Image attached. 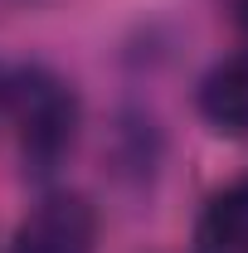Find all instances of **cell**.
Wrapping results in <instances>:
<instances>
[{
  "label": "cell",
  "mask_w": 248,
  "mask_h": 253,
  "mask_svg": "<svg viewBox=\"0 0 248 253\" xmlns=\"http://www.w3.org/2000/svg\"><path fill=\"white\" fill-rule=\"evenodd\" d=\"M0 107L20 126V151L34 166V175H49L78 136V93L44 63L10 68L0 83Z\"/></svg>",
  "instance_id": "6da1fadb"
},
{
  "label": "cell",
  "mask_w": 248,
  "mask_h": 253,
  "mask_svg": "<svg viewBox=\"0 0 248 253\" xmlns=\"http://www.w3.org/2000/svg\"><path fill=\"white\" fill-rule=\"evenodd\" d=\"M10 253H97V210L73 195H44L15 229Z\"/></svg>",
  "instance_id": "7a4b0ae2"
},
{
  "label": "cell",
  "mask_w": 248,
  "mask_h": 253,
  "mask_svg": "<svg viewBox=\"0 0 248 253\" xmlns=\"http://www.w3.org/2000/svg\"><path fill=\"white\" fill-rule=\"evenodd\" d=\"M200 117L214 126L219 136L248 141V54L219 59L205 78H200Z\"/></svg>",
  "instance_id": "3957f363"
},
{
  "label": "cell",
  "mask_w": 248,
  "mask_h": 253,
  "mask_svg": "<svg viewBox=\"0 0 248 253\" xmlns=\"http://www.w3.org/2000/svg\"><path fill=\"white\" fill-rule=\"evenodd\" d=\"M195 253H248V175L209 195L195 229Z\"/></svg>",
  "instance_id": "277c9868"
},
{
  "label": "cell",
  "mask_w": 248,
  "mask_h": 253,
  "mask_svg": "<svg viewBox=\"0 0 248 253\" xmlns=\"http://www.w3.org/2000/svg\"><path fill=\"white\" fill-rule=\"evenodd\" d=\"M229 10H234V25H239V30L248 34V0H234V5H229Z\"/></svg>",
  "instance_id": "5b68a950"
},
{
  "label": "cell",
  "mask_w": 248,
  "mask_h": 253,
  "mask_svg": "<svg viewBox=\"0 0 248 253\" xmlns=\"http://www.w3.org/2000/svg\"><path fill=\"white\" fill-rule=\"evenodd\" d=\"M0 83H5V73H0Z\"/></svg>",
  "instance_id": "8992f818"
}]
</instances>
